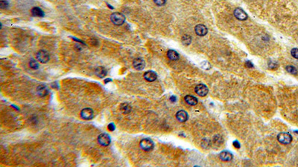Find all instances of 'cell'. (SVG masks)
<instances>
[{"label": "cell", "instance_id": "4316f807", "mask_svg": "<svg viewBox=\"0 0 298 167\" xmlns=\"http://www.w3.org/2000/svg\"><path fill=\"white\" fill-rule=\"evenodd\" d=\"M107 128L110 131H113L115 130V125H114V123H110L109 125H108Z\"/></svg>", "mask_w": 298, "mask_h": 167}, {"label": "cell", "instance_id": "6da1fadb", "mask_svg": "<svg viewBox=\"0 0 298 167\" xmlns=\"http://www.w3.org/2000/svg\"><path fill=\"white\" fill-rule=\"evenodd\" d=\"M110 20L111 22L116 25H122L123 23L125 21V17L122 13H118V12H116V13H112L111 16H110Z\"/></svg>", "mask_w": 298, "mask_h": 167}, {"label": "cell", "instance_id": "ba28073f", "mask_svg": "<svg viewBox=\"0 0 298 167\" xmlns=\"http://www.w3.org/2000/svg\"><path fill=\"white\" fill-rule=\"evenodd\" d=\"M195 31L196 34L201 36H205L207 34V32H208L207 27L203 25H196L195 27Z\"/></svg>", "mask_w": 298, "mask_h": 167}, {"label": "cell", "instance_id": "5b68a950", "mask_svg": "<svg viewBox=\"0 0 298 167\" xmlns=\"http://www.w3.org/2000/svg\"><path fill=\"white\" fill-rule=\"evenodd\" d=\"M98 141H99L100 145L103 146H107L110 145L111 140H110V136L107 134L104 133V134L99 135V137H98Z\"/></svg>", "mask_w": 298, "mask_h": 167}, {"label": "cell", "instance_id": "2e32d148", "mask_svg": "<svg viewBox=\"0 0 298 167\" xmlns=\"http://www.w3.org/2000/svg\"><path fill=\"white\" fill-rule=\"evenodd\" d=\"M185 101L190 105H195L198 103L197 98L195 97L194 96H192V95H187V96L185 97Z\"/></svg>", "mask_w": 298, "mask_h": 167}, {"label": "cell", "instance_id": "9c48e42d", "mask_svg": "<svg viewBox=\"0 0 298 167\" xmlns=\"http://www.w3.org/2000/svg\"><path fill=\"white\" fill-rule=\"evenodd\" d=\"M134 68L138 71H141L145 68V61L142 58H136L133 62Z\"/></svg>", "mask_w": 298, "mask_h": 167}, {"label": "cell", "instance_id": "d6986e66", "mask_svg": "<svg viewBox=\"0 0 298 167\" xmlns=\"http://www.w3.org/2000/svg\"><path fill=\"white\" fill-rule=\"evenodd\" d=\"M120 109L124 114H128L131 111V106L128 103H123L120 105Z\"/></svg>", "mask_w": 298, "mask_h": 167}, {"label": "cell", "instance_id": "484cf974", "mask_svg": "<svg viewBox=\"0 0 298 167\" xmlns=\"http://www.w3.org/2000/svg\"><path fill=\"white\" fill-rule=\"evenodd\" d=\"M154 3L157 5L162 6L166 4V0H154Z\"/></svg>", "mask_w": 298, "mask_h": 167}, {"label": "cell", "instance_id": "ffe728a7", "mask_svg": "<svg viewBox=\"0 0 298 167\" xmlns=\"http://www.w3.org/2000/svg\"><path fill=\"white\" fill-rule=\"evenodd\" d=\"M286 71L289 73H290V74H291L296 75L297 74V68L295 66H288L287 67H286Z\"/></svg>", "mask_w": 298, "mask_h": 167}, {"label": "cell", "instance_id": "7a4b0ae2", "mask_svg": "<svg viewBox=\"0 0 298 167\" xmlns=\"http://www.w3.org/2000/svg\"><path fill=\"white\" fill-rule=\"evenodd\" d=\"M139 145H140L141 149L144 151H146V152L152 150L154 146L153 141L149 138H145V139L141 140Z\"/></svg>", "mask_w": 298, "mask_h": 167}, {"label": "cell", "instance_id": "5bb4252c", "mask_svg": "<svg viewBox=\"0 0 298 167\" xmlns=\"http://www.w3.org/2000/svg\"><path fill=\"white\" fill-rule=\"evenodd\" d=\"M220 158H221V160L223 161H230L232 159V154L229 152H222L220 154Z\"/></svg>", "mask_w": 298, "mask_h": 167}, {"label": "cell", "instance_id": "8fae6325", "mask_svg": "<svg viewBox=\"0 0 298 167\" xmlns=\"http://www.w3.org/2000/svg\"><path fill=\"white\" fill-rule=\"evenodd\" d=\"M144 78L148 82H153V81L157 80V75L154 71H148L144 74Z\"/></svg>", "mask_w": 298, "mask_h": 167}, {"label": "cell", "instance_id": "3957f363", "mask_svg": "<svg viewBox=\"0 0 298 167\" xmlns=\"http://www.w3.org/2000/svg\"><path fill=\"white\" fill-rule=\"evenodd\" d=\"M277 140L282 144H289L292 141V137L289 133L282 132L278 134Z\"/></svg>", "mask_w": 298, "mask_h": 167}, {"label": "cell", "instance_id": "4dcf8cb0", "mask_svg": "<svg viewBox=\"0 0 298 167\" xmlns=\"http://www.w3.org/2000/svg\"><path fill=\"white\" fill-rule=\"evenodd\" d=\"M109 81H111V80H110V79H108V80H104V82H105V83H107V82H109Z\"/></svg>", "mask_w": 298, "mask_h": 167}, {"label": "cell", "instance_id": "30bf717a", "mask_svg": "<svg viewBox=\"0 0 298 167\" xmlns=\"http://www.w3.org/2000/svg\"><path fill=\"white\" fill-rule=\"evenodd\" d=\"M234 16L236 18L238 19L241 20V21L247 19V15L246 14L245 11L242 9H241V8H236V9L235 10Z\"/></svg>", "mask_w": 298, "mask_h": 167}, {"label": "cell", "instance_id": "4fadbf2b", "mask_svg": "<svg viewBox=\"0 0 298 167\" xmlns=\"http://www.w3.org/2000/svg\"><path fill=\"white\" fill-rule=\"evenodd\" d=\"M176 118L178 119L179 122L183 123V122L187 121V119H188V115H187V111L181 110L176 114Z\"/></svg>", "mask_w": 298, "mask_h": 167}, {"label": "cell", "instance_id": "e0dca14e", "mask_svg": "<svg viewBox=\"0 0 298 167\" xmlns=\"http://www.w3.org/2000/svg\"><path fill=\"white\" fill-rule=\"evenodd\" d=\"M95 74L97 75L99 77L101 78V77H104L107 75V70L104 68V67H98L97 68L95 69Z\"/></svg>", "mask_w": 298, "mask_h": 167}, {"label": "cell", "instance_id": "277c9868", "mask_svg": "<svg viewBox=\"0 0 298 167\" xmlns=\"http://www.w3.org/2000/svg\"><path fill=\"white\" fill-rule=\"evenodd\" d=\"M37 59L39 62H42V63H46L49 60V54H48L47 51H44V50H40L37 54Z\"/></svg>", "mask_w": 298, "mask_h": 167}, {"label": "cell", "instance_id": "9a60e30c", "mask_svg": "<svg viewBox=\"0 0 298 167\" xmlns=\"http://www.w3.org/2000/svg\"><path fill=\"white\" fill-rule=\"evenodd\" d=\"M31 14L34 17H43L44 12L38 7H34L31 9Z\"/></svg>", "mask_w": 298, "mask_h": 167}, {"label": "cell", "instance_id": "52a82bcc", "mask_svg": "<svg viewBox=\"0 0 298 167\" xmlns=\"http://www.w3.org/2000/svg\"><path fill=\"white\" fill-rule=\"evenodd\" d=\"M195 90L196 94L201 97L206 96L207 95V93H208V89L203 84H199V85H197Z\"/></svg>", "mask_w": 298, "mask_h": 167}, {"label": "cell", "instance_id": "44dd1931", "mask_svg": "<svg viewBox=\"0 0 298 167\" xmlns=\"http://www.w3.org/2000/svg\"><path fill=\"white\" fill-rule=\"evenodd\" d=\"M191 40H192V39H191L190 36H189V35H185L182 38V42L184 45H186V46H188V45L191 43Z\"/></svg>", "mask_w": 298, "mask_h": 167}, {"label": "cell", "instance_id": "8992f818", "mask_svg": "<svg viewBox=\"0 0 298 167\" xmlns=\"http://www.w3.org/2000/svg\"><path fill=\"white\" fill-rule=\"evenodd\" d=\"M80 116L84 120H91L94 117V112L93 109L90 108H86L84 109L80 112Z\"/></svg>", "mask_w": 298, "mask_h": 167}, {"label": "cell", "instance_id": "f1b7e54d", "mask_svg": "<svg viewBox=\"0 0 298 167\" xmlns=\"http://www.w3.org/2000/svg\"><path fill=\"white\" fill-rule=\"evenodd\" d=\"M233 146H234V147H236V149H239L240 148V144H239V143L237 141V140H236V141L233 142Z\"/></svg>", "mask_w": 298, "mask_h": 167}, {"label": "cell", "instance_id": "7c38bea8", "mask_svg": "<svg viewBox=\"0 0 298 167\" xmlns=\"http://www.w3.org/2000/svg\"><path fill=\"white\" fill-rule=\"evenodd\" d=\"M37 92L40 97H45L49 93V89L46 85H40L37 88Z\"/></svg>", "mask_w": 298, "mask_h": 167}, {"label": "cell", "instance_id": "83f0119b", "mask_svg": "<svg viewBox=\"0 0 298 167\" xmlns=\"http://www.w3.org/2000/svg\"><path fill=\"white\" fill-rule=\"evenodd\" d=\"M245 65H246V66H247V68L253 67V63L251 62V61H247V62H245Z\"/></svg>", "mask_w": 298, "mask_h": 167}, {"label": "cell", "instance_id": "1f68e13d", "mask_svg": "<svg viewBox=\"0 0 298 167\" xmlns=\"http://www.w3.org/2000/svg\"><path fill=\"white\" fill-rule=\"evenodd\" d=\"M295 132H296L297 134H298V131H295Z\"/></svg>", "mask_w": 298, "mask_h": 167}, {"label": "cell", "instance_id": "d4e9b609", "mask_svg": "<svg viewBox=\"0 0 298 167\" xmlns=\"http://www.w3.org/2000/svg\"><path fill=\"white\" fill-rule=\"evenodd\" d=\"M7 6H8V2H7V1H5V0H1V2H0V7H1L2 9L5 8Z\"/></svg>", "mask_w": 298, "mask_h": 167}, {"label": "cell", "instance_id": "ac0fdd59", "mask_svg": "<svg viewBox=\"0 0 298 167\" xmlns=\"http://www.w3.org/2000/svg\"><path fill=\"white\" fill-rule=\"evenodd\" d=\"M167 56L171 60H178L179 59V54L174 50H169L167 53Z\"/></svg>", "mask_w": 298, "mask_h": 167}, {"label": "cell", "instance_id": "cb8c5ba5", "mask_svg": "<svg viewBox=\"0 0 298 167\" xmlns=\"http://www.w3.org/2000/svg\"><path fill=\"white\" fill-rule=\"evenodd\" d=\"M277 64L276 62H273V61H269L268 62V68L270 69H276L277 68Z\"/></svg>", "mask_w": 298, "mask_h": 167}, {"label": "cell", "instance_id": "f546056e", "mask_svg": "<svg viewBox=\"0 0 298 167\" xmlns=\"http://www.w3.org/2000/svg\"><path fill=\"white\" fill-rule=\"evenodd\" d=\"M170 100H172V102H175V100H176V98H175V97H174V96H172V97H171V98H170Z\"/></svg>", "mask_w": 298, "mask_h": 167}, {"label": "cell", "instance_id": "7402d4cb", "mask_svg": "<svg viewBox=\"0 0 298 167\" xmlns=\"http://www.w3.org/2000/svg\"><path fill=\"white\" fill-rule=\"evenodd\" d=\"M29 66L32 69H37L39 68V65L35 60H31L29 62Z\"/></svg>", "mask_w": 298, "mask_h": 167}, {"label": "cell", "instance_id": "603a6c76", "mask_svg": "<svg viewBox=\"0 0 298 167\" xmlns=\"http://www.w3.org/2000/svg\"><path fill=\"white\" fill-rule=\"evenodd\" d=\"M291 56L295 59H298V48H293L291 51Z\"/></svg>", "mask_w": 298, "mask_h": 167}]
</instances>
